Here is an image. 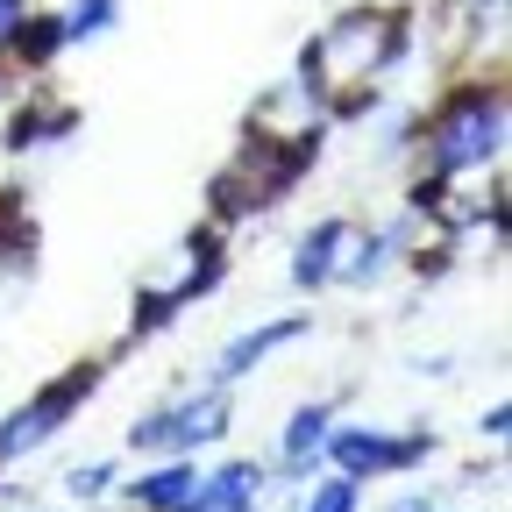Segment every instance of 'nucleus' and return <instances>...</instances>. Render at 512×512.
I'll return each mask as SVG.
<instances>
[{
  "label": "nucleus",
  "instance_id": "nucleus-17",
  "mask_svg": "<svg viewBox=\"0 0 512 512\" xmlns=\"http://www.w3.org/2000/svg\"><path fill=\"white\" fill-rule=\"evenodd\" d=\"M470 8H477V15H498V0H470Z\"/></svg>",
  "mask_w": 512,
  "mask_h": 512
},
{
  "label": "nucleus",
  "instance_id": "nucleus-6",
  "mask_svg": "<svg viewBox=\"0 0 512 512\" xmlns=\"http://www.w3.org/2000/svg\"><path fill=\"white\" fill-rule=\"evenodd\" d=\"M264 484H271V477L256 470V463H228V470H214V477L192 484V498H185L178 512H256Z\"/></svg>",
  "mask_w": 512,
  "mask_h": 512
},
{
  "label": "nucleus",
  "instance_id": "nucleus-10",
  "mask_svg": "<svg viewBox=\"0 0 512 512\" xmlns=\"http://www.w3.org/2000/svg\"><path fill=\"white\" fill-rule=\"evenodd\" d=\"M328 427H335L328 406H299V413H292V427H285V470H292V477L313 470V456L328 448Z\"/></svg>",
  "mask_w": 512,
  "mask_h": 512
},
{
  "label": "nucleus",
  "instance_id": "nucleus-11",
  "mask_svg": "<svg viewBox=\"0 0 512 512\" xmlns=\"http://www.w3.org/2000/svg\"><path fill=\"white\" fill-rule=\"evenodd\" d=\"M72 128H79V114L72 107H57V114H15V128H8V150H36L43 136H72Z\"/></svg>",
  "mask_w": 512,
  "mask_h": 512
},
{
  "label": "nucleus",
  "instance_id": "nucleus-14",
  "mask_svg": "<svg viewBox=\"0 0 512 512\" xmlns=\"http://www.w3.org/2000/svg\"><path fill=\"white\" fill-rule=\"evenodd\" d=\"M306 512H356V477H328V484H313Z\"/></svg>",
  "mask_w": 512,
  "mask_h": 512
},
{
  "label": "nucleus",
  "instance_id": "nucleus-3",
  "mask_svg": "<svg viewBox=\"0 0 512 512\" xmlns=\"http://www.w3.org/2000/svg\"><path fill=\"white\" fill-rule=\"evenodd\" d=\"M100 384V370L93 363H79L72 377H57V384H43V392L22 406V413H8V427H0V463H15V456H29V448H43L64 420H72V406Z\"/></svg>",
  "mask_w": 512,
  "mask_h": 512
},
{
  "label": "nucleus",
  "instance_id": "nucleus-15",
  "mask_svg": "<svg viewBox=\"0 0 512 512\" xmlns=\"http://www.w3.org/2000/svg\"><path fill=\"white\" fill-rule=\"evenodd\" d=\"M107 484H114V463H79L72 477H64V491H72L79 505H86V498H100Z\"/></svg>",
  "mask_w": 512,
  "mask_h": 512
},
{
  "label": "nucleus",
  "instance_id": "nucleus-12",
  "mask_svg": "<svg viewBox=\"0 0 512 512\" xmlns=\"http://www.w3.org/2000/svg\"><path fill=\"white\" fill-rule=\"evenodd\" d=\"M114 15H121V0H79V8L64 15V43H93V36H107Z\"/></svg>",
  "mask_w": 512,
  "mask_h": 512
},
{
  "label": "nucleus",
  "instance_id": "nucleus-5",
  "mask_svg": "<svg viewBox=\"0 0 512 512\" xmlns=\"http://www.w3.org/2000/svg\"><path fill=\"white\" fill-rule=\"evenodd\" d=\"M320 456H335L342 477H384V470L420 463V456H427V434L392 441V434H377V427H342V434H328V448H320Z\"/></svg>",
  "mask_w": 512,
  "mask_h": 512
},
{
  "label": "nucleus",
  "instance_id": "nucleus-4",
  "mask_svg": "<svg viewBox=\"0 0 512 512\" xmlns=\"http://www.w3.org/2000/svg\"><path fill=\"white\" fill-rule=\"evenodd\" d=\"M228 434V399L221 392H200L185 406H157L128 427V448L136 456H164V448H200V441H221Z\"/></svg>",
  "mask_w": 512,
  "mask_h": 512
},
{
  "label": "nucleus",
  "instance_id": "nucleus-7",
  "mask_svg": "<svg viewBox=\"0 0 512 512\" xmlns=\"http://www.w3.org/2000/svg\"><path fill=\"white\" fill-rule=\"evenodd\" d=\"M306 328H313V320H299V313H292V320H271V328H249V335H235V342L221 349V370H214V377H221V384H235V377H249V370H256V363H264L271 349H285V342H299Z\"/></svg>",
  "mask_w": 512,
  "mask_h": 512
},
{
  "label": "nucleus",
  "instance_id": "nucleus-2",
  "mask_svg": "<svg viewBox=\"0 0 512 512\" xmlns=\"http://www.w3.org/2000/svg\"><path fill=\"white\" fill-rule=\"evenodd\" d=\"M505 143V93L498 86H463L434 114V136H427V164L434 178H456V171H477L491 164Z\"/></svg>",
  "mask_w": 512,
  "mask_h": 512
},
{
  "label": "nucleus",
  "instance_id": "nucleus-13",
  "mask_svg": "<svg viewBox=\"0 0 512 512\" xmlns=\"http://www.w3.org/2000/svg\"><path fill=\"white\" fill-rule=\"evenodd\" d=\"M15 50H22L29 64H50V57L64 50V22H50V15H43V22H22V29H15Z\"/></svg>",
  "mask_w": 512,
  "mask_h": 512
},
{
  "label": "nucleus",
  "instance_id": "nucleus-9",
  "mask_svg": "<svg viewBox=\"0 0 512 512\" xmlns=\"http://www.w3.org/2000/svg\"><path fill=\"white\" fill-rule=\"evenodd\" d=\"M192 484H200L192 463H164V470H143L136 484H128V505H136V512H178L192 498Z\"/></svg>",
  "mask_w": 512,
  "mask_h": 512
},
{
  "label": "nucleus",
  "instance_id": "nucleus-8",
  "mask_svg": "<svg viewBox=\"0 0 512 512\" xmlns=\"http://www.w3.org/2000/svg\"><path fill=\"white\" fill-rule=\"evenodd\" d=\"M356 242V228L349 221H320L306 242H299V264H292V278L306 285V292H320V285H328L335 271H342V249Z\"/></svg>",
  "mask_w": 512,
  "mask_h": 512
},
{
  "label": "nucleus",
  "instance_id": "nucleus-16",
  "mask_svg": "<svg viewBox=\"0 0 512 512\" xmlns=\"http://www.w3.org/2000/svg\"><path fill=\"white\" fill-rule=\"evenodd\" d=\"M15 29H22V0H0V50L15 43Z\"/></svg>",
  "mask_w": 512,
  "mask_h": 512
},
{
  "label": "nucleus",
  "instance_id": "nucleus-1",
  "mask_svg": "<svg viewBox=\"0 0 512 512\" xmlns=\"http://www.w3.org/2000/svg\"><path fill=\"white\" fill-rule=\"evenodd\" d=\"M392 57H399V22L384 15V8H363V15H342L335 29H320L299 50V86L313 100H328V93L370 86Z\"/></svg>",
  "mask_w": 512,
  "mask_h": 512
}]
</instances>
